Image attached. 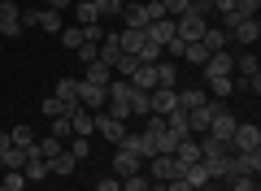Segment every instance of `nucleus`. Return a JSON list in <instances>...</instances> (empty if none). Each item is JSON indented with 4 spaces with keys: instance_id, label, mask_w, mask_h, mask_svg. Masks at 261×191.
<instances>
[{
    "instance_id": "obj_1",
    "label": "nucleus",
    "mask_w": 261,
    "mask_h": 191,
    "mask_svg": "<svg viewBox=\"0 0 261 191\" xmlns=\"http://www.w3.org/2000/svg\"><path fill=\"white\" fill-rule=\"evenodd\" d=\"M205 31H209V18L196 13V9H187L183 18H174V39H183V44H200Z\"/></svg>"
},
{
    "instance_id": "obj_2",
    "label": "nucleus",
    "mask_w": 261,
    "mask_h": 191,
    "mask_svg": "<svg viewBox=\"0 0 261 191\" xmlns=\"http://www.w3.org/2000/svg\"><path fill=\"white\" fill-rule=\"evenodd\" d=\"M226 148H231V152H261V126H252V122H240Z\"/></svg>"
},
{
    "instance_id": "obj_3",
    "label": "nucleus",
    "mask_w": 261,
    "mask_h": 191,
    "mask_svg": "<svg viewBox=\"0 0 261 191\" xmlns=\"http://www.w3.org/2000/svg\"><path fill=\"white\" fill-rule=\"evenodd\" d=\"M144 165H148V178H152V182H170V178H178V174H183V165H178L170 152H157V156H148Z\"/></svg>"
},
{
    "instance_id": "obj_4",
    "label": "nucleus",
    "mask_w": 261,
    "mask_h": 191,
    "mask_svg": "<svg viewBox=\"0 0 261 191\" xmlns=\"http://www.w3.org/2000/svg\"><path fill=\"white\" fill-rule=\"evenodd\" d=\"M0 35H5V39H18L22 35V5L0 0Z\"/></svg>"
},
{
    "instance_id": "obj_5",
    "label": "nucleus",
    "mask_w": 261,
    "mask_h": 191,
    "mask_svg": "<svg viewBox=\"0 0 261 191\" xmlns=\"http://www.w3.org/2000/svg\"><path fill=\"white\" fill-rule=\"evenodd\" d=\"M148 109L157 113V118L174 113V109H178V91H174V87H152V91H148Z\"/></svg>"
},
{
    "instance_id": "obj_6",
    "label": "nucleus",
    "mask_w": 261,
    "mask_h": 191,
    "mask_svg": "<svg viewBox=\"0 0 261 191\" xmlns=\"http://www.w3.org/2000/svg\"><path fill=\"white\" fill-rule=\"evenodd\" d=\"M231 74H235V57L226 52V48H222V52H209V61H205V83H209V78H231Z\"/></svg>"
},
{
    "instance_id": "obj_7",
    "label": "nucleus",
    "mask_w": 261,
    "mask_h": 191,
    "mask_svg": "<svg viewBox=\"0 0 261 191\" xmlns=\"http://www.w3.org/2000/svg\"><path fill=\"white\" fill-rule=\"evenodd\" d=\"M144 44H148V31H140V26H122V31H118V48H122L126 57H140Z\"/></svg>"
},
{
    "instance_id": "obj_8",
    "label": "nucleus",
    "mask_w": 261,
    "mask_h": 191,
    "mask_svg": "<svg viewBox=\"0 0 261 191\" xmlns=\"http://www.w3.org/2000/svg\"><path fill=\"white\" fill-rule=\"evenodd\" d=\"M92 122H96V130H100L109 144H122V135H126V122H118V118H109L105 109H96L92 113Z\"/></svg>"
},
{
    "instance_id": "obj_9",
    "label": "nucleus",
    "mask_w": 261,
    "mask_h": 191,
    "mask_svg": "<svg viewBox=\"0 0 261 191\" xmlns=\"http://www.w3.org/2000/svg\"><path fill=\"white\" fill-rule=\"evenodd\" d=\"M235 126H240V122H235V118H231L226 109H214V122H209V135H214L218 144H231Z\"/></svg>"
},
{
    "instance_id": "obj_10",
    "label": "nucleus",
    "mask_w": 261,
    "mask_h": 191,
    "mask_svg": "<svg viewBox=\"0 0 261 191\" xmlns=\"http://www.w3.org/2000/svg\"><path fill=\"white\" fill-rule=\"evenodd\" d=\"M226 170H231V174H252V178H257L261 152H231V156H226Z\"/></svg>"
},
{
    "instance_id": "obj_11",
    "label": "nucleus",
    "mask_w": 261,
    "mask_h": 191,
    "mask_svg": "<svg viewBox=\"0 0 261 191\" xmlns=\"http://www.w3.org/2000/svg\"><path fill=\"white\" fill-rule=\"evenodd\" d=\"M214 109H218V104H200V109H187V135H209Z\"/></svg>"
},
{
    "instance_id": "obj_12",
    "label": "nucleus",
    "mask_w": 261,
    "mask_h": 191,
    "mask_svg": "<svg viewBox=\"0 0 261 191\" xmlns=\"http://www.w3.org/2000/svg\"><path fill=\"white\" fill-rule=\"evenodd\" d=\"M126 83H130L135 91H152V87H157V61H140Z\"/></svg>"
},
{
    "instance_id": "obj_13",
    "label": "nucleus",
    "mask_w": 261,
    "mask_h": 191,
    "mask_svg": "<svg viewBox=\"0 0 261 191\" xmlns=\"http://www.w3.org/2000/svg\"><path fill=\"white\" fill-rule=\"evenodd\" d=\"M118 148H126V152H135V156H140V161H148V156H152V139L144 135V130H126Z\"/></svg>"
},
{
    "instance_id": "obj_14",
    "label": "nucleus",
    "mask_w": 261,
    "mask_h": 191,
    "mask_svg": "<svg viewBox=\"0 0 261 191\" xmlns=\"http://www.w3.org/2000/svg\"><path fill=\"white\" fill-rule=\"evenodd\" d=\"M140 156L135 152H126V148H118V152H113V178H130V174H140Z\"/></svg>"
},
{
    "instance_id": "obj_15",
    "label": "nucleus",
    "mask_w": 261,
    "mask_h": 191,
    "mask_svg": "<svg viewBox=\"0 0 261 191\" xmlns=\"http://www.w3.org/2000/svg\"><path fill=\"white\" fill-rule=\"evenodd\" d=\"M79 104H83L87 113L105 109V87H96V83H83V78H79Z\"/></svg>"
},
{
    "instance_id": "obj_16",
    "label": "nucleus",
    "mask_w": 261,
    "mask_h": 191,
    "mask_svg": "<svg viewBox=\"0 0 261 191\" xmlns=\"http://www.w3.org/2000/svg\"><path fill=\"white\" fill-rule=\"evenodd\" d=\"M178 178H183V182H187L192 191H205L209 182H214V178H209V170H205L200 161H196V165H183V174H178Z\"/></svg>"
},
{
    "instance_id": "obj_17",
    "label": "nucleus",
    "mask_w": 261,
    "mask_h": 191,
    "mask_svg": "<svg viewBox=\"0 0 261 191\" xmlns=\"http://www.w3.org/2000/svg\"><path fill=\"white\" fill-rule=\"evenodd\" d=\"M174 161L178 165H196V161H200V139H192V135L178 139V144H174Z\"/></svg>"
},
{
    "instance_id": "obj_18",
    "label": "nucleus",
    "mask_w": 261,
    "mask_h": 191,
    "mask_svg": "<svg viewBox=\"0 0 261 191\" xmlns=\"http://www.w3.org/2000/svg\"><path fill=\"white\" fill-rule=\"evenodd\" d=\"M144 31H148V39H152V44H161V48H166L170 39H174V18H157V22H148Z\"/></svg>"
},
{
    "instance_id": "obj_19",
    "label": "nucleus",
    "mask_w": 261,
    "mask_h": 191,
    "mask_svg": "<svg viewBox=\"0 0 261 191\" xmlns=\"http://www.w3.org/2000/svg\"><path fill=\"white\" fill-rule=\"evenodd\" d=\"M31 152H35V156H44V161H53L57 152H65V139H57V135H44V139H35V144H31Z\"/></svg>"
},
{
    "instance_id": "obj_20",
    "label": "nucleus",
    "mask_w": 261,
    "mask_h": 191,
    "mask_svg": "<svg viewBox=\"0 0 261 191\" xmlns=\"http://www.w3.org/2000/svg\"><path fill=\"white\" fill-rule=\"evenodd\" d=\"M70 130H74V135H83V139H87V135H96V122H92V113H87L83 104L70 113Z\"/></svg>"
},
{
    "instance_id": "obj_21",
    "label": "nucleus",
    "mask_w": 261,
    "mask_h": 191,
    "mask_svg": "<svg viewBox=\"0 0 261 191\" xmlns=\"http://www.w3.org/2000/svg\"><path fill=\"white\" fill-rule=\"evenodd\" d=\"M83 83H96V87H109V83H113V70H109L105 61H92V65L83 70Z\"/></svg>"
},
{
    "instance_id": "obj_22",
    "label": "nucleus",
    "mask_w": 261,
    "mask_h": 191,
    "mask_svg": "<svg viewBox=\"0 0 261 191\" xmlns=\"http://www.w3.org/2000/svg\"><path fill=\"white\" fill-rule=\"evenodd\" d=\"M231 35H235V39H240V44H244V48H252V44H257V35H261V26H257V18H244V22H240V26H235V31H231Z\"/></svg>"
},
{
    "instance_id": "obj_23",
    "label": "nucleus",
    "mask_w": 261,
    "mask_h": 191,
    "mask_svg": "<svg viewBox=\"0 0 261 191\" xmlns=\"http://www.w3.org/2000/svg\"><path fill=\"white\" fill-rule=\"evenodd\" d=\"M226 39H231V35H226L222 26H209L205 35H200V48H205V52H222V48H226Z\"/></svg>"
},
{
    "instance_id": "obj_24",
    "label": "nucleus",
    "mask_w": 261,
    "mask_h": 191,
    "mask_svg": "<svg viewBox=\"0 0 261 191\" xmlns=\"http://www.w3.org/2000/svg\"><path fill=\"white\" fill-rule=\"evenodd\" d=\"M74 170H79V161H74L70 152H57L53 161H48V174H61V178H70Z\"/></svg>"
},
{
    "instance_id": "obj_25",
    "label": "nucleus",
    "mask_w": 261,
    "mask_h": 191,
    "mask_svg": "<svg viewBox=\"0 0 261 191\" xmlns=\"http://www.w3.org/2000/svg\"><path fill=\"white\" fill-rule=\"evenodd\" d=\"M200 104H209L205 100V91H200V87H187V91H178V109H200Z\"/></svg>"
},
{
    "instance_id": "obj_26",
    "label": "nucleus",
    "mask_w": 261,
    "mask_h": 191,
    "mask_svg": "<svg viewBox=\"0 0 261 191\" xmlns=\"http://www.w3.org/2000/svg\"><path fill=\"white\" fill-rule=\"evenodd\" d=\"M166 130H170L174 139H187V113H183V109L166 113Z\"/></svg>"
},
{
    "instance_id": "obj_27",
    "label": "nucleus",
    "mask_w": 261,
    "mask_h": 191,
    "mask_svg": "<svg viewBox=\"0 0 261 191\" xmlns=\"http://www.w3.org/2000/svg\"><path fill=\"white\" fill-rule=\"evenodd\" d=\"M57 100H70V104H79V78H57V91H53Z\"/></svg>"
},
{
    "instance_id": "obj_28",
    "label": "nucleus",
    "mask_w": 261,
    "mask_h": 191,
    "mask_svg": "<svg viewBox=\"0 0 261 191\" xmlns=\"http://www.w3.org/2000/svg\"><path fill=\"white\" fill-rule=\"evenodd\" d=\"M74 109H79V104H70V100H57V96H48V100H44V113H48V118H70Z\"/></svg>"
},
{
    "instance_id": "obj_29",
    "label": "nucleus",
    "mask_w": 261,
    "mask_h": 191,
    "mask_svg": "<svg viewBox=\"0 0 261 191\" xmlns=\"http://www.w3.org/2000/svg\"><path fill=\"white\" fill-rule=\"evenodd\" d=\"M39 26H44L48 31V35H61V13H57V9H39Z\"/></svg>"
},
{
    "instance_id": "obj_30",
    "label": "nucleus",
    "mask_w": 261,
    "mask_h": 191,
    "mask_svg": "<svg viewBox=\"0 0 261 191\" xmlns=\"http://www.w3.org/2000/svg\"><path fill=\"white\" fill-rule=\"evenodd\" d=\"M174 83H178L174 61H157V87H174Z\"/></svg>"
},
{
    "instance_id": "obj_31",
    "label": "nucleus",
    "mask_w": 261,
    "mask_h": 191,
    "mask_svg": "<svg viewBox=\"0 0 261 191\" xmlns=\"http://www.w3.org/2000/svg\"><path fill=\"white\" fill-rule=\"evenodd\" d=\"M65 152L74 156V161H87V152H92V144H87L83 135H70V144H65Z\"/></svg>"
},
{
    "instance_id": "obj_32",
    "label": "nucleus",
    "mask_w": 261,
    "mask_h": 191,
    "mask_svg": "<svg viewBox=\"0 0 261 191\" xmlns=\"http://www.w3.org/2000/svg\"><path fill=\"white\" fill-rule=\"evenodd\" d=\"M9 139H13V148H31L39 135H35L31 126H13V130H9Z\"/></svg>"
},
{
    "instance_id": "obj_33",
    "label": "nucleus",
    "mask_w": 261,
    "mask_h": 191,
    "mask_svg": "<svg viewBox=\"0 0 261 191\" xmlns=\"http://www.w3.org/2000/svg\"><path fill=\"white\" fill-rule=\"evenodd\" d=\"M122 18H126V26H148V13H144V5H130V9H122Z\"/></svg>"
},
{
    "instance_id": "obj_34",
    "label": "nucleus",
    "mask_w": 261,
    "mask_h": 191,
    "mask_svg": "<svg viewBox=\"0 0 261 191\" xmlns=\"http://www.w3.org/2000/svg\"><path fill=\"white\" fill-rule=\"evenodd\" d=\"M226 178H231L226 191H257V178H252V174H226Z\"/></svg>"
},
{
    "instance_id": "obj_35",
    "label": "nucleus",
    "mask_w": 261,
    "mask_h": 191,
    "mask_svg": "<svg viewBox=\"0 0 261 191\" xmlns=\"http://www.w3.org/2000/svg\"><path fill=\"white\" fill-rule=\"evenodd\" d=\"M148 91H135V96H130V118H148Z\"/></svg>"
},
{
    "instance_id": "obj_36",
    "label": "nucleus",
    "mask_w": 261,
    "mask_h": 191,
    "mask_svg": "<svg viewBox=\"0 0 261 191\" xmlns=\"http://www.w3.org/2000/svg\"><path fill=\"white\" fill-rule=\"evenodd\" d=\"M79 22H83V26H96V22H100V13H96L92 0H79Z\"/></svg>"
},
{
    "instance_id": "obj_37",
    "label": "nucleus",
    "mask_w": 261,
    "mask_h": 191,
    "mask_svg": "<svg viewBox=\"0 0 261 191\" xmlns=\"http://www.w3.org/2000/svg\"><path fill=\"white\" fill-rule=\"evenodd\" d=\"M0 161H5V170H22V165H27V148H9Z\"/></svg>"
},
{
    "instance_id": "obj_38",
    "label": "nucleus",
    "mask_w": 261,
    "mask_h": 191,
    "mask_svg": "<svg viewBox=\"0 0 261 191\" xmlns=\"http://www.w3.org/2000/svg\"><path fill=\"white\" fill-rule=\"evenodd\" d=\"M105 113L118 118V122H126V118H130V104H126V100H105Z\"/></svg>"
},
{
    "instance_id": "obj_39",
    "label": "nucleus",
    "mask_w": 261,
    "mask_h": 191,
    "mask_svg": "<svg viewBox=\"0 0 261 191\" xmlns=\"http://www.w3.org/2000/svg\"><path fill=\"white\" fill-rule=\"evenodd\" d=\"M61 44L70 48V52H74V48L83 44V26H65V31H61Z\"/></svg>"
},
{
    "instance_id": "obj_40",
    "label": "nucleus",
    "mask_w": 261,
    "mask_h": 191,
    "mask_svg": "<svg viewBox=\"0 0 261 191\" xmlns=\"http://www.w3.org/2000/svg\"><path fill=\"white\" fill-rule=\"evenodd\" d=\"M74 52H79V61H83V65H92V61H100V44H79Z\"/></svg>"
},
{
    "instance_id": "obj_41",
    "label": "nucleus",
    "mask_w": 261,
    "mask_h": 191,
    "mask_svg": "<svg viewBox=\"0 0 261 191\" xmlns=\"http://www.w3.org/2000/svg\"><path fill=\"white\" fill-rule=\"evenodd\" d=\"M161 9H166V18H183L192 5H187V0H161Z\"/></svg>"
},
{
    "instance_id": "obj_42",
    "label": "nucleus",
    "mask_w": 261,
    "mask_h": 191,
    "mask_svg": "<svg viewBox=\"0 0 261 191\" xmlns=\"http://www.w3.org/2000/svg\"><path fill=\"white\" fill-rule=\"evenodd\" d=\"M231 9L240 13V18H257V9H261V0H235Z\"/></svg>"
},
{
    "instance_id": "obj_43",
    "label": "nucleus",
    "mask_w": 261,
    "mask_h": 191,
    "mask_svg": "<svg viewBox=\"0 0 261 191\" xmlns=\"http://www.w3.org/2000/svg\"><path fill=\"white\" fill-rule=\"evenodd\" d=\"M183 61H196V65H205V61H209V52H205L200 44H187V48H183Z\"/></svg>"
},
{
    "instance_id": "obj_44",
    "label": "nucleus",
    "mask_w": 261,
    "mask_h": 191,
    "mask_svg": "<svg viewBox=\"0 0 261 191\" xmlns=\"http://www.w3.org/2000/svg\"><path fill=\"white\" fill-rule=\"evenodd\" d=\"M48 135H57V139H70V135H74V130H70V118H53Z\"/></svg>"
},
{
    "instance_id": "obj_45",
    "label": "nucleus",
    "mask_w": 261,
    "mask_h": 191,
    "mask_svg": "<svg viewBox=\"0 0 261 191\" xmlns=\"http://www.w3.org/2000/svg\"><path fill=\"white\" fill-rule=\"evenodd\" d=\"M92 5H96V13H100V18H105V13H113V18L122 13V0H92Z\"/></svg>"
},
{
    "instance_id": "obj_46",
    "label": "nucleus",
    "mask_w": 261,
    "mask_h": 191,
    "mask_svg": "<svg viewBox=\"0 0 261 191\" xmlns=\"http://www.w3.org/2000/svg\"><path fill=\"white\" fill-rule=\"evenodd\" d=\"M122 191H148V178L144 174H130V178H122Z\"/></svg>"
},
{
    "instance_id": "obj_47",
    "label": "nucleus",
    "mask_w": 261,
    "mask_h": 191,
    "mask_svg": "<svg viewBox=\"0 0 261 191\" xmlns=\"http://www.w3.org/2000/svg\"><path fill=\"white\" fill-rule=\"evenodd\" d=\"M209 87H214L218 96H235V83L231 78H209Z\"/></svg>"
},
{
    "instance_id": "obj_48",
    "label": "nucleus",
    "mask_w": 261,
    "mask_h": 191,
    "mask_svg": "<svg viewBox=\"0 0 261 191\" xmlns=\"http://www.w3.org/2000/svg\"><path fill=\"white\" fill-rule=\"evenodd\" d=\"M161 57H166V52H161V44H152V39H148L144 52H140V61H161Z\"/></svg>"
},
{
    "instance_id": "obj_49",
    "label": "nucleus",
    "mask_w": 261,
    "mask_h": 191,
    "mask_svg": "<svg viewBox=\"0 0 261 191\" xmlns=\"http://www.w3.org/2000/svg\"><path fill=\"white\" fill-rule=\"evenodd\" d=\"M144 13H148V22H157V18H166V9H161V0H148V5H144Z\"/></svg>"
},
{
    "instance_id": "obj_50",
    "label": "nucleus",
    "mask_w": 261,
    "mask_h": 191,
    "mask_svg": "<svg viewBox=\"0 0 261 191\" xmlns=\"http://www.w3.org/2000/svg\"><path fill=\"white\" fill-rule=\"evenodd\" d=\"M96 191H122V178H113V174H109V178L96 182Z\"/></svg>"
},
{
    "instance_id": "obj_51",
    "label": "nucleus",
    "mask_w": 261,
    "mask_h": 191,
    "mask_svg": "<svg viewBox=\"0 0 261 191\" xmlns=\"http://www.w3.org/2000/svg\"><path fill=\"white\" fill-rule=\"evenodd\" d=\"M27 26H39V9H22V31Z\"/></svg>"
},
{
    "instance_id": "obj_52",
    "label": "nucleus",
    "mask_w": 261,
    "mask_h": 191,
    "mask_svg": "<svg viewBox=\"0 0 261 191\" xmlns=\"http://www.w3.org/2000/svg\"><path fill=\"white\" fill-rule=\"evenodd\" d=\"M70 5H74V0H44V9H57V13H61V9H70Z\"/></svg>"
},
{
    "instance_id": "obj_53",
    "label": "nucleus",
    "mask_w": 261,
    "mask_h": 191,
    "mask_svg": "<svg viewBox=\"0 0 261 191\" xmlns=\"http://www.w3.org/2000/svg\"><path fill=\"white\" fill-rule=\"evenodd\" d=\"M166 191H192V187H187L183 178H170V182H166Z\"/></svg>"
},
{
    "instance_id": "obj_54",
    "label": "nucleus",
    "mask_w": 261,
    "mask_h": 191,
    "mask_svg": "<svg viewBox=\"0 0 261 191\" xmlns=\"http://www.w3.org/2000/svg\"><path fill=\"white\" fill-rule=\"evenodd\" d=\"M209 5H214L218 13H226V9H231V5H235V0H209Z\"/></svg>"
},
{
    "instance_id": "obj_55",
    "label": "nucleus",
    "mask_w": 261,
    "mask_h": 191,
    "mask_svg": "<svg viewBox=\"0 0 261 191\" xmlns=\"http://www.w3.org/2000/svg\"><path fill=\"white\" fill-rule=\"evenodd\" d=\"M0 191H9V187H5V182H0Z\"/></svg>"
},
{
    "instance_id": "obj_56",
    "label": "nucleus",
    "mask_w": 261,
    "mask_h": 191,
    "mask_svg": "<svg viewBox=\"0 0 261 191\" xmlns=\"http://www.w3.org/2000/svg\"><path fill=\"white\" fill-rule=\"evenodd\" d=\"M0 174H5V161H0Z\"/></svg>"
},
{
    "instance_id": "obj_57",
    "label": "nucleus",
    "mask_w": 261,
    "mask_h": 191,
    "mask_svg": "<svg viewBox=\"0 0 261 191\" xmlns=\"http://www.w3.org/2000/svg\"><path fill=\"white\" fill-rule=\"evenodd\" d=\"M187 5H196V0H187Z\"/></svg>"
}]
</instances>
